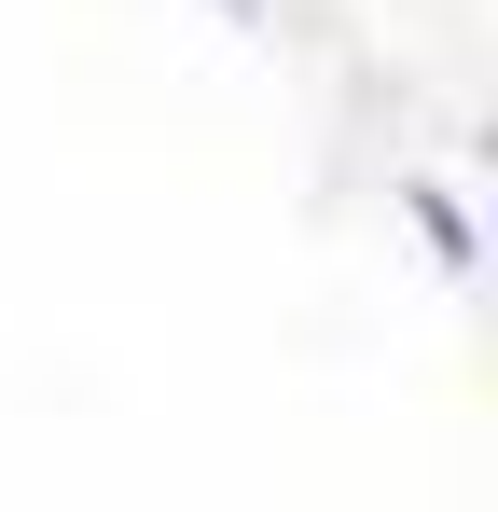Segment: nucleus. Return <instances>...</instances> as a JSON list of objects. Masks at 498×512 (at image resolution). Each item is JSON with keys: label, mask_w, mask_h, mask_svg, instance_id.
Segmentation results:
<instances>
[{"label": "nucleus", "mask_w": 498, "mask_h": 512, "mask_svg": "<svg viewBox=\"0 0 498 512\" xmlns=\"http://www.w3.org/2000/svg\"><path fill=\"white\" fill-rule=\"evenodd\" d=\"M415 222H429V250H443V263H471V222H457V194H429V180H415Z\"/></svg>", "instance_id": "obj_1"}, {"label": "nucleus", "mask_w": 498, "mask_h": 512, "mask_svg": "<svg viewBox=\"0 0 498 512\" xmlns=\"http://www.w3.org/2000/svg\"><path fill=\"white\" fill-rule=\"evenodd\" d=\"M222 14H249V0H222Z\"/></svg>", "instance_id": "obj_2"}]
</instances>
